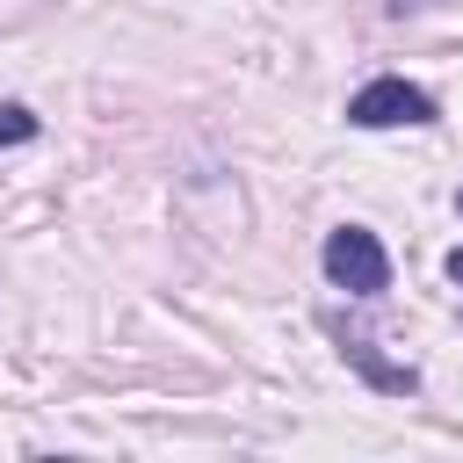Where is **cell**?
I'll return each mask as SVG.
<instances>
[{
	"instance_id": "obj_4",
	"label": "cell",
	"mask_w": 463,
	"mask_h": 463,
	"mask_svg": "<svg viewBox=\"0 0 463 463\" xmlns=\"http://www.w3.org/2000/svg\"><path fill=\"white\" fill-rule=\"evenodd\" d=\"M36 130H43V123H36L22 101H0V145H29Z\"/></svg>"
},
{
	"instance_id": "obj_1",
	"label": "cell",
	"mask_w": 463,
	"mask_h": 463,
	"mask_svg": "<svg viewBox=\"0 0 463 463\" xmlns=\"http://www.w3.org/2000/svg\"><path fill=\"white\" fill-rule=\"evenodd\" d=\"M347 123L354 130H427V123H441V109H434L427 87H412L398 72H376L369 87L347 94Z\"/></svg>"
},
{
	"instance_id": "obj_5",
	"label": "cell",
	"mask_w": 463,
	"mask_h": 463,
	"mask_svg": "<svg viewBox=\"0 0 463 463\" xmlns=\"http://www.w3.org/2000/svg\"><path fill=\"white\" fill-rule=\"evenodd\" d=\"M420 7H441V0H383V14H420Z\"/></svg>"
},
{
	"instance_id": "obj_7",
	"label": "cell",
	"mask_w": 463,
	"mask_h": 463,
	"mask_svg": "<svg viewBox=\"0 0 463 463\" xmlns=\"http://www.w3.org/2000/svg\"><path fill=\"white\" fill-rule=\"evenodd\" d=\"M456 210H463V188H456Z\"/></svg>"
},
{
	"instance_id": "obj_6",
	"label": "cell",
	"mask_w": 463,
	"mask_h": 463,
	"mask_svg": "<svg viewBox=\"0 0 463 463\" xmlns=\"http://www.w3.org/2000/svg\"><path fill=\"white\" fill-rule=\"evenodd\" d=\"M441 268H449V282H456V289H463V246H456V253H449V260H441Z\"/></svg>"
},
{
	"instance_id": "obj_3",
	"label": "cell",
	"mask_w": 463,
	"mask_h": 463,
	"mask_svg": "<svg viewBox=\"0 0 463 463\" xmlns=\"http://www.w3.org/2000/svg\"><path fill=\"white\" fill-rule=\"evenodd\" d=\"M326 333H333L340 362H347L362 383H376V391H398V398H405V391H420V369H412V362H383L369 333H354V326H340V318H326Z\"/></svg>"
},
{
	"instance_id": "obj_2",
	"label": "cell",
	"mask_w": 463,
	"mask_h": 463,
	"mask_svg": "<svg viewBox=\"0 0 463 463\" xmlns=\"http://www.w3.org/2000/svg\"><path fill=\"white\" fill-rule=\"evenodd\" d=\"M318 260H326V282L347 289V297H383L391 289V253L369 224H333Z\"/></svg>"
}]
</instances>
